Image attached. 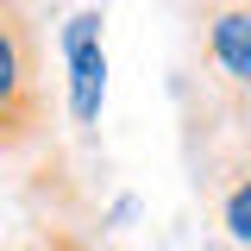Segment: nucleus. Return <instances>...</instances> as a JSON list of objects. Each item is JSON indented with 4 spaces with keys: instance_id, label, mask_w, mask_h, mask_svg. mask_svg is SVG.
<instances>
[{
    "instance_id": "obj_2",
    "label": "nucleus",
    "mask_w": 251,
    "mask_h": 251,
    "mask_svg": "<svg viewBox=\"0 0 251 251\" xmlns=\"http://www.w3.org/2000/svg\"><path fill=\"white\" fill-rule=\"evenodd\" d=\"M50 126V88H44V50L38 25L19 0H0V157H19Z\"/></svg>"
},
{
    "instance_id": "obj_1",
    "label": "nucleus",
    "mask_w": 251,
    "mask_h": 251,
    "mask_svg": "<svg viewBox=\"0 0 251 251\" xmlns=\"http://www.w3.org/2000/svg\"><path fill=\"white\" fill-rule=\"evenodd\" d=\"M188 44L201 63V107L207 126H251V0H182Z\"/></svg>"
},
{
    "instance_id": "obj_3",
    "label": "nucleus",
    "mask_w": 251,
    "mask_h": 251,
    "mask_svg": "<svg viewBox=\"0 0 251 251\" xmlns=\"http://www.w3.org/2000/svg\"><path fill=\"white\" fill-rule=\"evenodd\" d=\"M107 13L82 6L69 25H63V63H69V113L75 126L100 120V94H107Z\"/></svg>"
}]
</instances>
